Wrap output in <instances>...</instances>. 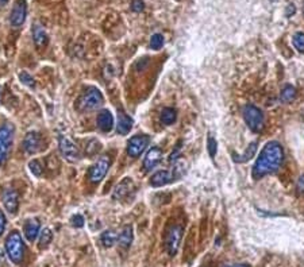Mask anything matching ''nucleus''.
<instances>
[{"label": "nucleus", "mask_w": 304, "mask_h": 267, "mask_svg": "<svg viewBox=\"0 0 304 267\" xmlns=\"http://www.w3.org/2000/svg\"><path fill=\"white\" fill-rule=\"evenodd\" d=\"M282 159H284V150L281 145L275 141L268 142L261 150L260 155L253 166V171H251L253 178L260 180L265 175L276 173L281 166Z\"/></svg>", "instance_id": "f257e3e1"}, {"label": "nucleus", "mask_w": 304, "mask_h": 267, "mask_svg": "<svg viewBox=\"0 0 304 267\" xmlns=\"http://www.w3.org/2000/svg\"><path fill=\"white\" fill-rule=\"evenodd\" d=\"M25 250L26 247L19 232L14 231L8 235V238L6 239V252L12 263H17V265L22 263L23 258H25Z\"/></svg>", "instance_id": "f03ea898"}, {"label": "nucleus", "mask_w": 304, "mask_h": 267, "mask_svg": "<svg viewBox=\"0 0 304 267\" xmlns=\"http://www.w3.org/2000/svg\"><path fill=\"white\" fill-rule=\"evenodd\" d=\"M244 119L246 124L253 132H261L265 125V118L260 108L253 104H249L244 108Z\"/></svg>", "instance_id": "7ed1b4c3"}, {"label": "nucleus", "mask_w": 304, "mask_h": 267, "mask_svg": "<svg viewBox=\"0 0 304 267\" xmlns=\"http://www.w3.org/2000/svg\"><path fill=\"white\" fill-rule=\"evenodd\" d=\"M104 103L102 92L96 88H89L79 100V109L80 111H92L99 108Z\"/></svg>", "instance_id": "20e7f679"}, {"label": "nucleus", "mask_w": 304, "mask_h": 267, "mask_svg": "<svg viewBox=\"0 0 304 267\" xmlns=\"http://www.w3.org/2000/svg\"><path fill=\"white\" fill-rule=\"evenodd\" d=\"M58 148H60L61 155L65 158V161L75 164L80 158V151L77 147L76 142L68 135H60L58 138Z\"/></svg>", "instance_id": "39448f33"}, {"label": "nucleus", "mask_w": 304, "mask_h": 267, "mask_svg": "<svg viewBox=\"0 0 304 267\" xmlns=\"http://www.w3.org/2000/svg\"><path fill=\"white\" fill-rule=\"evenodd\" d=\"M14 125L11 123H6L0 127V166L4 164L7 155L11 148L12 139H14Z\"/></svg>", "instance_id": "423d86ee"}, {"label": "nucleus", "mask_w": 304, "mask_h": 267, "mask_svg": "<svg viewBox=\"0 0 304 267\" xmlns=\"http://www.w3.org/2000/svg\"><path fill=\"white\" fill-rule=\"evenodd\" d=\"M183 175V165L177 164L174 166V170H158L157 173H154L150 178V184L154 188L165 186L174 181V177H181Z\"/></svg>", "instance_id": "0eeeda50"}, {"label": "nucleus", "mask_w": 304, "mask_h": 267, "mask_svg": "<svg viewBox=\"0 0 304 267\" xmlns=\"http://www.w3.org/2000/svg\"><path fill=\"white\" fill-rule=\"evenodd\" d=\"M110 165H111V159H110L109 155H102L100 158L95 162V164L89 168V171H88V178L93 184H98L100 181L103 180L107 171L110 169Z\"/></svg>", "instance_id": "6e6552de"}, {"label": "nucleus", "mask_w": 304, "mask_h": 267, "mask_svg": "<svg viewBox=\"0 0 304 267\" xmlns=\"http://www.w3.org/2000/svg\"><path fill=\"white\" fill-rule=\"evenodd\" d=\"M181 238H183V227L179 224L172 225L166 232V238H165V245H166L169 255L173 256L177 254L180 243H181Z\"/></svg>", "instance_id": "1a4fd4ad"}, {"label": "nucleus", "mask_w": 304, "mask_h": 267, "mask_svg": "<svg viewBox=\"0 0 304 267\" xmlns=\"http://www.w3.org/2000/svg\"><path fill=\"white\" fill-rule=\"evenodd\" d=\"M149 142H150V137L149 135H145V134L134 135L127 142V154L130 155L131 158H138L146 150Z\"/></svg>", "instance_id": "9d476101"}, {"label": "nucleus", "mask_w": 304, "mask_h": 267, "mask_svg": "<svg viewBox=\"0 0 304 267\" xmlns=\"http://www.w3.org/2000/svg\"><path fill=\"white\" fill-rule=\"evenodd\" d=\"M26 15H28L26 1L25 0H17V3L14 4V8H12L11 18H10L12 27H21L25 23V21H26Z\"/></svg>", "instance_id": "9b49d317"}, {"label": "nucleus", "mask_w": 304, "mask_h": 267, "mask_svg": "<svg viewBox=\"0 0 304 267\" xmlns=\"http://www.w3.org/2000/svg\"><path fill=\"white\" fill-rule=\"evenodd\" d=\"M3 205L10 213H17L18 208H19V196L15 189L12 188H7L6 191L3 192Z\"/></svg>", "instance_id": "f8f14e48"}, {"label": "nucleus", "mask_w": 304, "mask_h": 267, "mask_svg": "<svg viewBox=\"0 0 304 267\" xmlns=\"http://www.w3.org/2000/svg\"><path fill=\"white\" fill-rule=\"evenodd\" d=\"M23 148L28 154H37L41 150V135L38 132H28L23 141Z\"/></svg>", "instance_id": "ddd939ff"}, {"label": "nucleus", "mask_w": 304, "mask_h": 267, "mask_svg": "<svg viewBox=\"0 0 304 267\" xmlns=\"http://www.w3.org/2000/svg\"><path fill=\"white\" fill-rule=\"evenodd\" d=\"M161 158H163V150L160 147H152L143 159V169L146 171H152L160 164Z\"/></svg>", "instance_id": "4468645a"}, {"label": "nucleus", "mask_w": 304, "mask_h": 267, "mask_svg": "<svg viewBox=\"0 0 304 267\" xmlns=\"http://www.w3.org/2000/svg\"><path fill=\"white\" fill-rule=\"evenodd\" d=\"M133 188H134L133 180H131L130 177H126L125 180L120 181L119 185L114 189L112 198H114V200H123L125 197H127L130 194V192L133 191Z\"/></svg>", "instance_id": "2eb2a0df"}, {"label": "nucleus", "mask_w": 304, "mask_h": 267, "mask_svg": "<svg viewBox=\"0 0 304 267\" xmlns=\"http://www.w3.org/2000/svg\"><path fill=\"white\" fill-rule=\"evenodd\" d=\"M39 231H41V223H39L38 218H30L25 223L23 232H25V236L28 242H34L37 239Z\"/></svg>", "instance_id": "dca6fc26"}, {"label": "nucleus", "mask_w": 304, "mask_h": 267, "mask_svg": "<svg viewBox=\"0 0 304 267\" xmlns=\"http://www.w3.org/2000/svg\"><path fill=\"white\" fill-rule=\"evenodd\" d=\"M96 121H98V127L103 132H110L114 127V116L109 109H103L102 112H99Z\"/></svg>", "instance_id": "f3484780"}, {"label": "nucleus", "mask_w": 304, "mask_h": 267, "mask_svg": "<svg viewBox=\"0 0 304 267\" xmlns=\"http://www.w3.org/2000/svg\"><path fill=\"white\" fill-rule=\"evenodd\" d=\"M133 128V119L130 116H127L125 112L119 111L118 112V123H116V131L120 135H126L129 134Z\"/></svg>", "instance_id": "a211bd4d"}, {"label": "nucleus", "mask_w": 304, "mask_h": 267, "mask_svg": "<svg viewBox=\"0 0 304 267\" xmlns=\"http://www.w3.org/2000/svg\"><path fill=\"white\" fill-rule=\"evenodd\" d=\"M134 239V234H133V227L131 225H125L123 228L120 229V232L118 234V243L122 248H129L133 243Z\"/></svg>", "instance_id": "6ab92c4d"}, {"label": "nucleus", "mask_w": 304, "mask_h": 267, "mask_svg": "<svg viewBox=\"0 0 304 267\" xmlns=\"http://www.w3.org/2000/svg\"><path fill=\"white\" fill-rule=\"evenodd\" d=\"M33 39L37 48H44V46L48 45V41H49L45 28L41 24H38V23L33 27Z\"/></svg>", "instance_id": "aec40b11"}, {"label": "nucleus", "mask_w": 304, "mask_h": 267, "mask_svg": "<svg viewBox=\"0 0 304 267\" xmlns=\"http://www.w3.org/2000/svg\"><path fill=\"white\" fill-rule=\"evenodd\" d=\"M255 153H257V143L253 142L250 143L249 146H248V148L245 150L242 154H234L233 155V159L234 162H238V164H244V162H248L249 159H251L255 155Z\"/></svg>", "instance_id": "412c9836"}, {"label": "nucleus", "mask_w": 304, "mask_h": 267, "mask_svg": "<svg viewBox=\"0 0 304 267\" xmlns=\"http://www.w3.org/2000/svg\"><path fill=\"white\" fill-rule=\"evenodd\" d=\"M100 242L106 248H110L118 242V234L115 232L114 229H109V231H104L102 236H100Z\"/></svg>", "instance_id": "4be33fe9"}, {"label": "nucleus", "mask_w": 304, "mask_h": 267, "mask_svg": "<svg viewBox=\"0 0 304 267\" xmlns=\"http://www.w3.org/2000/svg\"><path fill=\"white\" fill-rule=\"evenodd\" d=\"M176 119H177V112H176V109L170 108V107H166V108L163 109V112H161V121H163L164 124L166 125L173 124L174 121H176Z\"/></svg>", "instance_id": "5701e85b"}, {"label": "nucleus", "mask_w": 304, "mask_h": 267, "mask_svg": "<svg viewBox=\"0 0 304 267\" xmlns=\"http://www.w3.org/2000/svg\"><path fill=\"white\" fill-rule=\"evenodd\" d=\"M296 95H298L296 88L288 84V85H285V87L282 88L281 95H280V100H281L282 103H291L292 100H295Z\"/></svg>", "instance_id": "b1692460"}, {"label": "nucleus", "mask_w": 304, "mask_h": 267, "mask_svg": "<svg viewBox=\"0 0 304 267\" xmlns=\"http://www.w3.org/2000/svg\"><path fill=\"white\" fill-rule=\"evenodd\" d=\"M52 240H53V232L49 228L42 229L39 235V248H46L52 243Z\"/></svg>", "instance_id": "393cba45"}, {"label": "nucleus", "mask_w": 304, "mask_h": 267, "mask_svg": "<svg viewBox=\"0 0 304 267\" xmlns=\"http://www.w3.org/2000/svg\"><path fill=\"white\" fill-rule=\"evenodd\" d=\"M28 169H30V171H31L35 177H42L44 168H42V165H41V162H39L38 159H33V161H30V164H28Z\"/></svg>", "instance_id": "a878e982"}, {"label": "nucleus", "mask_w": 304, "mask_h": 267, "mask_svg": "<svg viewBox=\"0 0 304 267\" xmlns=\"http://www.w3.org/2000/svg\"><path fill=\"white\" fill-rule=\"evenodd\" d=\"M207 148H208V154H210V157H211V158H215V155H217V151H218V143H217V139H215L214 137H211V135H208Z\"/></svg>", "instance_id": "bb28decb"}, {"label": "nucleus", "mask_w": 304, "mask_h": 267, "mask_svg": "<svg viewBox=\"0 0 304 267\" xmlns=\"http://www.w3.org/2000/svg\"><path fill=\"white\" fill-rule=\"evenodd\" d=\"M164 45V37L161 34H154L150 38V48L154 50H158L163 48Z\"/></svg>", "instance_id": "cd10ccee"}, {"label": "nucleus", "mask_w": 304, "mask_h": 267, "mask_svg": "<svg viewBox=\"0 0 304 267\" xmlns=\"http://www.w3.org/2000/svg\"><path fill=\"white\" fill-rule=\"evenodd\" d=\"M19 78L21 81L25 85H28V88H35V80L33 78V76H30L28 72H21L19 73Z\"/></svg>", "instance_id": "c85d7f7f"}, {"label": "nucleus", "mask_w": 304, "mask_h": 267, "mask_svg": "<svg viewBox=\"0 0 304 267\" xmlns=\"http://www.w3.org/2000/svg\"><path fill=\"white\" fill-rule=\"evenodd\" d=\"M293 46L299 51H304V33H296L293 35Z\"/></svg>", "instance_id": "c756f323"}, {"label": "nucleus", "mask_w": 304, "mask_h": 267, "mask_svg": "<svg viewBox=\"0 0 304 267\" xmlns=\"http://www.w3.org/2000/svg\"><path fill=\"white\" fill-rule=\"evenodd\" d=\"M71 224L75 228H82L84 227V218L82 215H75L71 218Z\"/></svg>", "instance_id": "7c9ffc66"}, {"label": "nucleus", "mask_w": 304, "mask_h": 267, "mask_svg": "<svg viewBox=\"0 0 304 267\" xmlns=\"http://www.w3.org/2000/svg\"><path fill=\"white\" fill-rule=\"evenodd\" d=\"M143 8H145V4H143L142 0H133V4H131V10H133V11L141 12L143 11Z\"/></svg>", "instance_id": "2f4dec72"}, {"label": "nucleus", "mask_w": 304, "mask_h": 267, "mask_svg": "<svg viewBox=\"0 0 304 267\" xmlns=\"http://www.w3.org/2000/svg\"><path fill=\"white\" fill-rule=\"evenodd\" d=\"M296 192H298L299 196H304V174L300 175V178L298 180V184H296Z\"/></svg>", "instance_id": "473e14b6"}, {"label": "nucleus", "mask_w": 304, "mask_h": 267, "mask_svg": "<svg viewBox=\"0 0 304 267\" xmlns=\"http://www.w3.org/2000/svg\"><path fill=\"white\" fill-rule=\"evenodd\" d=\"M180 150H181V143L179 142L177 143V146H176V148H174L173 151H172V154H170V157H169V161H170V162H174V161L177 159Z\"/></svg>", "instance_id": "72a5a7b5"}, {"label": "nucleus", "mask_w": 304, "mask_h": 267, "mask_svg": "<svg viewBox=\"0 0 304 267\" xmlns=\"http://www.w3.org/2000/svg\"><path fill=\"white\" fill-rule=\"evenodd\" d=\"M6 224H7L6 216H4L3 211H0V235L4 232V229H6Z\"/></svg>", "instance_id": "f704fd0d"}, {"label": "nucleus", "mask_w": 304, "mask_h": 267, "mask_svg": "<svg viewBox=\"0 0 304 267\" xmlns=\"http://www.w3.org/2000/svg\"><path fill=\"white\" fill-rule=\"evenodd\" d=\"M295 11H296V8H295V6H293V4H289V6L287 7V11H285V15H287V17H292L293 14H295Z\"/></svg>", "instance_id": "c9c22d12"}, {"label": "nucleus", "mask_w": 304, "mask_h": 267, "mask_svg": "<svg viewBox=\"0 0 304 267\" xmlns=\"http://www.w3.org/2000/svg\"><path fill=\"white\" fill-rule=\"evenodd\" d=\"M4 262H6V255H4V251L0 248V267H3Z\"/></svg>", "instance_id": "e433bc0d"}, {"label": "nucleus", "mask_w": 304, "mask_h": 267, "mask_svg": "<svg viewBox=\"0 0 304 267\" xmlns=\"http://www.w3.org/2000/svg\"><path fill=\"white\" fill-rule=\"evenodd\" d=\"M7 1H8V0H0V6H4V4H7Z\"/></svg>", "instance_id": "4c0bfd02"}, {"label": "nucleus", "mask_w": 304, "mask_h": 267, "mask_svg": "<svg viewBox=\"0 0 304 267\" xmlns=\"http://www.w3.org/2000/svg\"><path fill=\"white\" fill-rule=\"evenodd\" d=\"M233 267V266H231ZM234 267H250V266H248V265H245V263H241V265H238V266H234Z\"/></svg>", "instance_id": "58836bf2"}, {"label": "nucleus", "mask_w": 304, "mask_h": 267, "mask_svg": "<svg viewBox=\"0 0 304 267\" xmlns=\"http://www.w3.org/2000/svg\"><path fill=\"white\" fill-rule=\"evenodd\" d=\"M0 96H1V87H0Z\"/></svg>", "instance_id": "ea45409f"}, {"label": "nucleus", "mask_w": 304, "mask_h": 267, "mask_svg": "<svg viewBox=\"0 0 304 267\" xmlns=\"http://www.w3.org/2000/svg\"><path fill=\"white\" fill-rule=\"evenodd\" d=\"M303 14H304V6H303Z\"/></svg>", "instance_id": "a19ab883"}]
</instances>
